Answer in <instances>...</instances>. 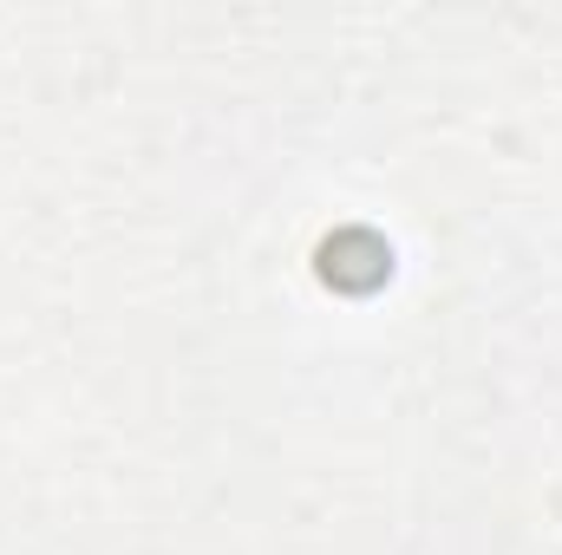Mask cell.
<instances>
[{
	"label": "cell",
	"mask_w": 562,
	"mask_h": 555,
	"mask_svg": "<svg viewBox=\"0 0 562 555\" xmlns=\"http://www.w3.org/2000/svg\"><path fill=\"white\" fill-rule=\"evenodd\" d=\"M386 269H393V256H386V242L367 236V229H347V236H334V242L321 249V275L340 281V287H373V281H386Z\"/></svg>",
	"instance_id": "1"
}]
</instances>
